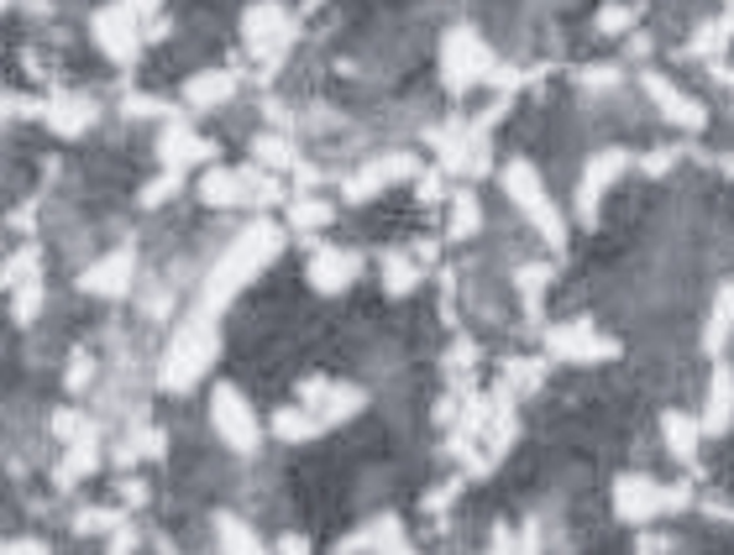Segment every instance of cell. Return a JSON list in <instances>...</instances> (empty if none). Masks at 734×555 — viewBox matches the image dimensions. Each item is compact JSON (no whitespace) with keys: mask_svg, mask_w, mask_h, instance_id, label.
I'll use <instances>...</instances> for the list:
<instances>
[{"mask_svg":"<svg viewBox=\"0 0 734 555\" xmlns=\"http://www.w3.org/2000/svg\"><path fill=\"white\" fill-rule=\"evenodd\" d=\"M693 503V488L682 482H650V477H619L614 482V514L624 525H640L646 529L656 514H682Z\"/></svg>","mask_w":734,"mask_h":555,"instance_id":"obj_1","label":"cell"},{"mask_svg":"<svg viewBox=\"0 0 734 555\" xmlns=\"http://www.w3.org/2000/svg\"><path fill=\"white\" fill-rule=\"evenodd\" d=\"M503 189H509V200L525 210V220H535V231L546 236L551 247H561V241H567V226H561L557 205H551L546 184H540V174H535L530 163H509V174H503Z\"/></svg>","mask_w":734,"mask_h":555,"instance_id":"obj_2","label":"cell"},{"mask_svg":"<svg viewBox=\"0 0 734 555\" xmlns=\"http://www.w3.org/2000/svg\"><path fill=\"white\" fill-rule=\"evenodd\" d=\"M640 89H646V100L661 111V116L672 121V126H682V131H704L708 126V111H704V100H693L687 89H676L661 68H646L640 74Z\"/></svg>","mask_w":734,"mask_h":555,"instance_id":"obj_3","label":"cell"},{"mask_svg":"<svg viewBox=\"0 0 734 555\" xmlns=\"http://www.w3.org/2000/svg\"><path fill=\"white\" fill-rule=\"evenodd\" d=\"M630 168V152L624 147H604L593 163L583 168V184H577V215L583 220H598V200L614 189V178Z\"/></svg>","mask_w":734,"mask_h":555,"instance_id":"obj_4","label":"cell"},{"mask_svg":"<svg viewBox=\"0 0 734 555\" xmlns=\"http://www.w3.org/2000/svg\"><path fill=\"white\" fill-rule=\"evenodd\" d=\"M546 341H551V351H557L561 362H614L619 356V341H609L604 330H593L587 320L557 325Z\"/></svg>","mask_w":734,"mask_h":555,"instance_id":"obj_5","label":"cell"},{"mask_svg":"<svg viewBox=\"0 0 734 555\" xmlns=\"http://www.w3.org/2000/svg\"><path fill=\"white\" fill-rule=\"evenodd\" d=\"M704 436H730L734 425V367L730 362H719L713 367V378H708V399H704Z\"/></svg>","mask_w":734,"mask_h":555,"instance_id":"obj_6","label":"cell"},{"mask_svg":"<svg viewBox=\"0 0 734 555\" xmlns=\"http://www.w3.org/2000/svg\"><path fill=\"white\" fill-rule=\"evenodd\" d=\"M661 440H667V451H672L676 462H698V445H704V425L693 419V414H682V409H667L661 414Z\"/></svg>","mask_w":734,"mask_h":555,"instance_id":"obj_7","label":"cell"},{"mask_svg":"<svg viewBox=\"0 0 734 555\" xmlns=\"http://www.w3.org/2000/svg\"><path fill=\"white\" fill-rule=\"evenodd\" d=\"M730 42H734V11L730 16H713V22H704V27L693 31L687 48H682V59H719Z\"/></svg>","mask_w":734,"mask_h":555,"instance_id":"obj_8","label":"cell"},{"mask_svg":"<svg viewBox=\"0 0 734 555\" xmlns=\"http://www.w3.org/2000/svg\"><path fill=\"white\" fill-rule=\"evenodd\" d=\"M730 330H734V283H724L719 299H713V315H708V325H704V351H724Z\"/></svg>","mask_w":734,"mask_h":555,"instance_id":"obj_9","label":"cell"},{"mask_svg":"<svg viewBox=\"0 0 734 555\" xmlns=\"http://www.w3.org/2000/svg\"><path fill=\"white\" fill-rule=\"evenodd\" d=\"M352 273H357V257H347V252H325L321 263L310 267V278H315L321 289H341Z\"/></svg>","mask_w":734,"mask_h":555,"instance_id":"obj_10","label":"cell"},{"mask_svg":"<svg viewBox=\"0 0 734 555\" xmlns=\"http://www.w3.org/2000/svg\"><path fill=\"white\" fill-rule=\"evenodd\" d=\"M635 16H640L635 5H604V11H598V31L619 37V31H630V22H635Z\"/></svg>","mask_w":734,"mask_h":555,"instance_id":"obj_11","label":"cell"},{"mask_svg":"<svg viewBox=\"0 0 734 555\" xmlns=\"http://www.w3.org/2000/svg\"><path fill=\"white\" fill-rule=\"evenodd\" d=\"M540 289H546V267H520V293H525L530 315L540 310Z\"/></svg>","mask_w":734,"mask_h":555,"instance_id":"obj_12","label":"cell"},{"mask_svg":"<svg viewBox=\"0 0 734 555\" xmlns=\"http://www.w3.org/2000/svg\"><path fill=\"white\" fill-rule=\"evenodd\" d=\"M672 163H676V147H656V152H650V157L640 163V168H646L650 178H661L667 168H672Z\"/></svg>","mask_w":734,"mask_h":555,"instance_id":"obj_13","label":"cell"},{"mask_svg":"<svg viewBox=\"0 0 734 555\" xmlns=\"http://www.w3.org/2000/svg\"><path fill=\"white\" fill-rule=\"evenodd\" d=\"M635 545H640V551H672V540H661V534H640Z\"/></svg>","mask_w":734,"mask_h":555,"instance_id":"obj_14","label":"cell"},{"mask_svg":"<svg viewBox=\"0 0 734 555\" xmlns=\"http://www.w3.org/2000/svg\"><path fill=\"white\" fill-rule=\"evenodd\" d=\"M719 168H724V174H730V178H734V157H724V163H719Z\"/></svg>","mask_w":734,"mask_h":555,"instance_id":"obj_15","label":"cell"}]
</instances>
